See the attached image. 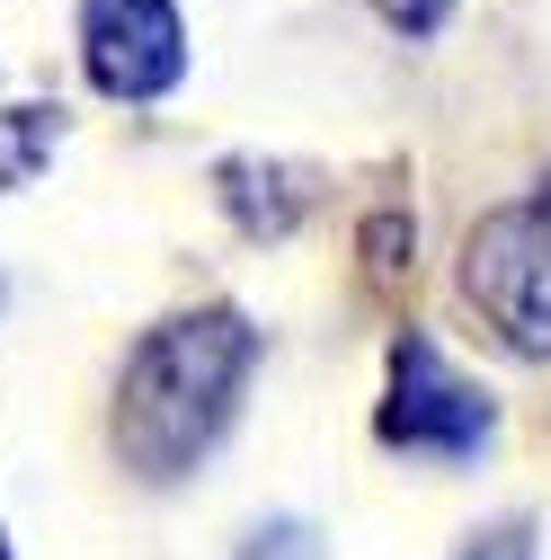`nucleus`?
I'll use <instances>...</instances> for the list:
<instances>
[{"label":"nucleus","instance_id":"nucleus-1","mask_svg":"<svg viewBox=\"0 0 551 560\" xmlns=\"http://www.w3.org/2000/svg\"><path fill=\"white\" fill-rule=\"evenodd\" d=\"M249 365H258V329L241 312L161 320L143 347H133L125 392H116V454H125V471L187 480L204 454H214V436L232 428Z\"/></svg>","mask_w":551,"mask_h":560},{"label":"nucleus","instance_id":"nucleus-2","mask_svg":"<svg viewBox=\"0 0 551 560\" xmlns=\"http://www.w3.org/2000/svg\"><path fill=\"white\" fill-rule=\"evenodd\" d=\"M462 294L499 320L507 347L525 357H551V205H507L471 232L462 249Z\"/></svg>","mask_w":551,"mask_h":560},{"label":"nucleus","instance_id":"nucleus-3","mask_svg":"<svg viewBox=\"0 0 551 560\" xmlns=\"http://www.w3.org/2000/svg\"><path fill=\"white\" fill-rule=\"evenodd\" d=\"M383 445L400 454H436V463H471L480 445H490V392H480L471 374H454V357L436 338L409 329L391 347V392H383Z\"/></svg>","mask_w":551,"mask_h":560},{"label":"nucleus","instance_id":"nucleus-4","mask_svg":"<svg viewBox=\"0 0 551 560\" xmlns=\"http://www.w3.org/2000/svg\"><path fill=\"white\" fill-rule=\"evenodd\" d=\"M81 62L125 107L169 98L187 81V27L178 0H81Z\"/></svg>","mask_w":551,"mask_h":560},{"label":"nucleus","instance_id":"nucleus-5","mask_svg":"<svg viewBox=\"0 0 551 560\" xmlns=\"http://www.w3.org/2000/svg\"><path fill=\"white\" fill-rule=\"evenodd\" d=\"M223 205L241 214V232H294V214H303V187H294V170H267V161H232L223 170Z\"/></svg>","mask_w":551,"mask_h":560},{"label":"nucleus","instance_id":"nucleus-6","mask_svg":"<svg viewBox=\"0 0 551 560\" xmlns=\"http://www.w3.org/2000/svg\"><path fill=\"white\" fill-rule=\"evenodd\" d=\"M54 133H62L54 107H10L0 116V187H27L45 170V152H54Z\"/></svg>","mask_w":551,"mask_h":560},{"label":"nucleus","instance_id":"nucleus-7","mask_svg":"<svg viewBox=\"0 0 551 560\" xmlns=\"http://www.w3.org/2000/svg\"><path fill=\"white\" fill-rule=\"evenodd\" d=\"M454 560H534V525L525 516H507V525H480Z\"/></svg>","mask_w":551,"mask_h":560},{"label":"nucleus","instance_id":"nucleus-8","mask_svg":"<svg viewBox=\"0 0 551 560\" xmlns=\"http://www.w3.org/2000/svg\"><path fill=\"white\" fill-rule=\"evenodd\" d=\"M374 10H383L391 27H409V36H427V27L445 19V0H374Z\"/></svg>","mask_w":551,"mask_h":560},{"label":"nucleus","instance_id":"nucleus-9","mask_svg":"<svg viewBox=\"0 0 551 560\" xmlns=\"http://www.w3.org/2000/svg\"><path fill=\"white\" fill-rule=\"evenodd\" d=\"M0 560H10V542H0Z\"/></svg>","mask_w":551,"mask_h":560},{"label":"nucleus","instance_id":"nucleus-10","mask_svg":"<svg viewBox=\"0 0 551 560\" xmlns=\"http://www.w3.org/2000/svg\"><path fill=\"white\" fill-rule=\"evenodd\" d=\"M542 205H551V187H542Z\"/></svg>","mask_w":551,"mask_h":560}]
</instances>
